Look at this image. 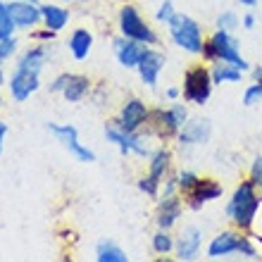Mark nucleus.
Segmentation results:
<instances>
[{
	"label": "nucleus",
	"instance_id": "1",
	"mask_svg": "<svg viewBox=\"0 0 262 262\" xmlns=\"http://www.w3.org/2000/svg\"><path fill=\"white\" fill-rule=\"evenodd\" d=\"M260 207V198L255 195V184L253 181H243L241 186L234 191V198L229 200L227 214L234 220V224L238 229H248L253 224Z\"/></svg>",
	"mask_w": 262,
	"mask_h": 262
},
{
	"label": "nucleus",
	"instance_id": "2",
	"mask_svg": "<svg viewBox=\"0 0 262 262\" xmlns=\"http://www.w3.org/2000/svg\"><path fill=\"white\" fill-rule=\"evenodd\" d=\"M169 36L172 41L179 46V48L188 50V53H203L205 43H203V31H200V24L195 19H191L188 14H174L169 19Z\"/></svg>",
	"mask_w": 262,
	"mask_h": 262
},
{
	"label": "nucleus",
	"instance_id": "3",
	"mask_svg": "<svg viewBox=\"0 0 262 262\" xmlns=\"http://www.w3.org/2000/svg\"><path fill=\"white\" fill-rule=\"evenodd\" d=\"M203 55H205L207 60H220V62L234 64V67L241 69V72H246V69L250 67V64L238 55V46H236V41L224 29H217V31H214V36L205 43V48H203Z\"/></svg>",
	"mask_w": 262,
	"mask_h": 262
},
{
	"label": "nucleus",
	"instance_id": "4",
	"mask_svg": "<svg viewBox=\"0 0 262 262\" xmlns=\"http://www.w3.org/2000/svg\"><path fill=\"white\" fill-rule=\"evenodd\" d=\"M212 93V72L205 69L203 64L191 67L184 76V98L188 103L203 105Z\"/></svg>",
	"mask_w": 262,
	"mask_h": 262
},
{
	"label": "nucleus",
	"instance_id": "5",
	"mask_svg": "<svg viewBox=\"0 0 262 262\" xmlns=\"http://www.w3.org/2000/svg\"><path fill=\"white\" fill-rule=\"evenodd\" d=\"M119 31L122 36L126 38H134V41H141L145 46H150V43L158 41V36L150 31V27L141 19V14L136 12V7L131 5H124L122 7V12H119Z\"/></svg>",
	"mask_w": 262,
	"mask_h": 262
},
{
	"label": "nucleus",
	"instance_id": "6",
	"mask_svg": "<svg viewBox=\"0 0 262 262\" xmlns=\"http://www.w3.org/2000/svg\"><path fill=\"white\" fill-rule=\"evenodd\" d=\"M38 74L41 72H34V69H24V67H17V72L12 74L10 79V93L17 103H24L27 98H31V93L38 91Z\"/></svg>",
	"mask_w": 262,
	"mask_h": 262
},
{
	"label": "nucleus",
	"instance_id": "7",
	"mask_svg": "<svg viewBox=\"0 0 262 262\" xmlns=\"http://www.w3.org/2000/svg\"><path fill=\"white\" fill-rule=\"evenodd\" d=\"M167 165H169V152L167 150L152 152L150 172H148V177H143V179L138 181V188L145 191L148 195H158V186H160V181H162V177H165V172H167Z\"/></svg>",
	"mask_w": 262,
	"mask_h": 262
},
{
	"label": "nucleus",
	"instance_id": "8",
	"mask_svg": "<svg viewBox=\"0 0 262 262\" xmlns=\"http://www.w3.org/2000/svg\"><path fill=\"white\" fill-rule=\"evenodd\" d=\"M7 10H10V17H12L17 29H31V27H36L38 21H43L41 7L36 5V3H29V0L7 3Z\"/></svg>",
	"mask_w": 262,
	"mask_h": 262
},
{
	"label": "nucleus",
	"instance_id": "9",
	"mask_svg": "<svg viewBox=\"0 0 262 262\" xmlns=\"http://www.w3.org/2000/svg\"><path fill=\"white\" fill-rule=\"evenodd\" d=\"M105 136L110 138L112 143L117 145L124 155H129V152H136V155H141V158L150 155V150L141 143V138H138L136 134H129V131L119 129V126H110V129H105Z\"/></svg>",
	"mask_w": 262,
	"mask_h": 262
},
{
	"label": "nucleus",
	"instance_id": "10",
	"mask_svg": "<svg viewBox=\"0 0 262 262\" xmlns=\"http://www.w3.org/2000/svg\"><path fill=\"white\" fill-rule=\"evenodd\" d=\"M145 43L141 41H134V38H126V36H122V38H117L115 41V55H117L119 64L122 67H138V62H141V57L145 55Z\"/></svg>",
	"mask_w": 262,
	"mask_h": 262
},
{
	"label": "nucleus",
	"instance_id": "11",
	"mask_svg": "<svg viewBox=\"0 0 262 262\" xmlns=\"http://www.w3.org/2000/svg\"><path fill=\"white\" fill-rule=\"evenodd\" d=\"M145 119H148V107H145L141 100H129V103L122 107V115L117 119V126L119 129L129 131V134H136V129L143 124Z\"/></svg>",
	"mask_w": 262,
	"mask_h": 262
},
{
	"label": "nucleus",
	"instance_id": "12",
	"mask_svg": "<svg viewBox=\"0 0 262 262\" xmlns=\"http://www.w3.org/2000/svg\"><path fill=\"white\" fill-rule=\"evenodd\" d=\"M155 119H158L162 134H177L181 126L186 124V107L184 105H172L169 110H158Z\"/></svg>",
	"mask_w": 262,
	"mask_h": 262
},
{
	"label": "nucleus",
	"instance_id": "13",
	"mask_svg": "<svg viewBox=\"0 0 262 262\" xmlns=\"http://www.w3.org/2000/svg\"><path fill=\"white\" fill-rule=\"evenodd\" d=\"M162 67H165V57L160 55V53H155V50H145V55L141 57V62H138L136 69H138V74H141V79H143V83L155 86Z\"/></svg>",
	"mask_w": 262,
	"mask_h": 262
},
{
	"label": "nucleus",
	"instance_id": "14",
	"mask_svg": "<svg viewBox=\"0 0 262 262\" xmlns=\"http://www.w3.org/2000/svg\"><path fill=\"white\" fill-rule=\"evenodd\" d=\"M188 200H191V207L198 210L200 205H205L210 200H217L222 195V186L217 181H210V179H198V184L193 186L191 193H186Z\"/></svg>",
	"mask_w": 262,
	"mask_h": 262
},
{
	"label": "nucleus",
	"instance_id": "15",
	"mask_svg": "<svg viewBox=\"0 0 262 262\" xmlns=\"http://www.w3.org/2000/svg\"><path fill=\"white\" fill-rule=\"evenodd\" d=\"M241 238L243 236H236L231 231H224V234L214 236V241L210 243V248H207V257H224V255H231V253H238V246H241Z\"/></svg>",
	"mask_w": 262,
	"mask_h": 262
},
{
	"label": "nucleus",
	"instance_id": "16",
	"mask_svg": "<svg viewBox=\"0 0 262 262\" xmlns=\"http://www.w3.org/2000/svg\"><path fill=\"white\" fill-rule=\"evenodd\" d=\"M210 136V122L207 119H191L181 126L179 141L181 143H205Z\"/></svg>",
	"mask_w": 262,
	"mask_h": 262
},
{
	"label": "nucleus",
	"instance_id": "17",
	"mask_svg": "<svg viewBox=\"0 0 262 262\" xmlns=\"http://www.w3.org/2000/svg\"><path fill=\"white\" fill-rule=\"evenodd\" d=\"M69 53L74 55V60H86L91 53V46H93V36L86 31V29H76L74 34L69 36Z\"/></svg>",
	"mask_w": 262,
	"mask_h": 262
},
{
	"label": "nucleus",
	"instance_id": "18",
	"mask_svg": "<svg viewBox=\"0 0 262 262\" xmlns=\"http://www.w3.org/2000/svg\"><path fill=\"white\" fill-rule=\"evenodd\" d=\"M200 250V231L198 229H188L186 234H181L177 243V257L179 260H193Z\"/></svg>",
	"mask_w": 262,
	"mask_h": 262
},
{
	"label": "nucleus",
	"instance_id": "19",
	"mask_svg": "<svg viewBox=\"0 0 262 262\" xmlns=\"http://www.w3.org/2000/svg\"><path fill=\"white\" fill-rule=\"evenodd\" d=\"M89 89H91L89 76L69 74V81H67V86H64L62 96H64V100H69V103H79V100H83V98H86Z\"/></svg>",
	"mask_w": 262,
	"mask_h": 262
},
{
	"label": "nucleus",
	"instance_id": "20",
	"mask_svg": "<svg viewBox=\"0 0 262 262\" xmlns=\"http://www.w3.org/2000/svg\"><path fill=\"white\" fill-rule=\"evenodd\" d=\"M41 14H43V24L53 31H62L69 21V10L60 5H41Z\"/></svg>",
	"mask_w": 262,
	"mask_h": 262
},
{
	"label": "nucleus",
	"instance_id": "21",
	"mask_svg": "<svg viewBox=\"0 0 262 262\" xmlns=\"http://www.w3.org/2000/svg\"><path fill=\"white\" fill-rule=\"evenodd\" d=\"M181 214V200L177 195H165V203L160 207V214H158V224L160 229H169L177 222V217Z\"/></svg>",
	"mask_w": 262,
	"mask_h": 262
},
{
	"label": "nucleus",
	"instance_id": "22",
	"mask_svg": "<svg viewBox=\"0 0 262 262\" xmlns=\"http://www.w3.org/2000/svg\"><path fill=\"white\" fill-rule=\"evenodd\" d=\"M46 60H48V48H46V46H34V48H29L27 53L19 57V64H17V67L41 72Z\"/></svg>",
	"mask_w": 262,
	"mask_h": 262
},
{
	"label": "nucleus",
	"instance_id": "23",
	"mask_svg": "<svg viewBox=\"0 0 262 262\" xmlns=\"http://www.w3.org/2000/svg\"><path fill=\"white\" fill-rule=\"evenodd\" d=\"M96 260L98 262H126L129 255L119 246H115V243L103 241V243H98V248H96Z\"/></svg>",
	"mask_w": 262,
	"mask_h": 262
},
{
	"label": "nucleus",
	"instance_id": "24",
	"mask_svg": "<svg viewBox=\"0 0 262 262\" xmlns=\"http://www.w3.org/2000/svg\"><path fill=\"white\" fill-rule=\"evenodd\" d=\"M224 81H241V69H236L234 64H217L212 69V83H224Z\"/></svg>",
	"mask_w": 262,
	"mask_h": 262
},
{
	"label": "nucleus",
	"instance_id": "25",
	"mask_svg": "<svg viewBox=\"0 0 262 262\" xmlns=\"http://www.w3.org/2000/svg\"><path fill=\"white\" fill-rule=\"evenodd\" d=\"M48 131L55 134V138L64 145V148H67L72 141L79 138V131H76V126H72V124H48Z\"/></svg>",
	"mask_w": 262,
	"mask_h": 262
},
{
	"label": "nucleus",
	"instance_id": "26",
	"mask_svg": "<svg viewBox=\"0 0 262 262\" xmlns=\"http://www.w3.org/2000/svg\"><path fill=\"white\" fill-rule=\"evenodd\" d=\"M14 21L10 17V10H7V3H0V38H10L14 34Z\"/></svg>",
	"mask_w": 262,
	"mask_h": 262
},
{
	"label": "nucleus",
	"instance_id": "27",
	"mask_svg": "<svg viewBox=\"0 0 262 262\" xmlns=\"http://www.w3.org/2000/svg\"><path fill=\"white\" fill-rule=\"evenodd\" d=\"M152 248H155V253H169L174 248V241L172 236L167 234V229H162V231L152 236Z\"/></svg>",
	"mask_w": 262,
	"mask_h": 262
},
{
	"label": "nucleus",
	"instance_id": "28",
	"mask_svg": "<svg viewBox=\"0 0 262 262\" xmlns=\"http://www.w3.org/2000/svg\"><path fill=\"white\" fill-rule=\"evenodd\" d=\"M198 179H200V177H195V174L184 172V174L179 177V179H177V186H179L181 191H184V193H191V191H193V186L198 184Z\"/></svg>",
	"mask_w": 262,
	"mask_h": 262
},
{
	"label": "nucleus",
	"instance_id": "29",
	"mask_svg": "<svg viewBox=\"0 0 262 262\" xmlns=\"http://www.w3.org/2000/svg\"><path fill=\"white\" fill-rule=\"evenodd\" d=\"M217 27L224 29V31H231L234 27H238V17L234 12H224L217 17Z\"/></svg>",
	"mask_w": 262,
	"mask_h": 262
},
{
	"label": "nucleus",
	"instance_id": "30",
	"mask_svg": "<svg viewBox=\"0 0 262 262\" xmlns=\"http://www.w3.org/2000/svg\"><path fill=\"white\" fill-rule=\"evenodd\" d=\"M260 98H262V83L257 81V83H253V86L246 91V96H243V103H246V105H255Z\"/></svg>",
	"mask_w": 262,
	"mask_h": 262
},
{
	"label": "nucleus",
	"instance_id": "31",
	"mask_svg": "<svg viewBox=\"0 0 262 262\" xmlns=\"http://www.w3.org/2000/svg\"><path fill=\"white\" fill-rule=\"evenodd\" d=\"M14 48H17L14 36H10V38H0V55H3V60H7V57L12 55Z\"/></svg>",
	"mask_w": 262,
	"mask_h": 262
},
{
	"label": "nucleus",
	"instance_id": "32",
	"mask_svg": "<svg viewBox=\"0 0 262 262\" xmlns=\"http://www.w3.org/2000/svg\"><path fill=\"white\" fill-rule=\"evenodd\" d=\"M174 14H177V12H174V5L169 3V0H167L165 5L158 10V21H162V24H169V19H172Z\"/></svg>",
	"mask_w": 262,
	"mask_h": 262
},
{
	"label": "nucleus",
	"instance_id": "33",
	"mask_svg": "<svg viewBox=\"0 0 262 262\" xmlns=\"http://www.w3.org/2000/svg\"><path fill=\"white\" fill-rule=\"evenodd\" d=\"M250 181L255 184V186L262 188V158H257L253 162V169H250Z\"/></svg>",
	"mask_w": 262,
	"mask_h": 262
},
{
	"label": "nucleus",
	"instance_id": "34",
	"mask_svg": "<svg viewBox=\"0 0 262 262\" xmlns=\"http://www.w3.org/2000/svg\"><path fill=\"white\" fill-rule=\"evenodd\" d=\"M67 81H69V74H60L55 81L50 83V93H62L64 86H67Z\"/></svg>",
	"mask_w": 262,
	"mask_h": 262
},
{
	"label": "nucleus",
	"instance_id": "35",
	"mask_svg": "<svg viewBox=\"0 0 262 262\" xmlns=\"http://www.w3.org/2000/svg\"><path fill=\"white\" fill-rule=\"evenodd\" d=\"M238 253H241V255H246V257H257L255 248L250 246V241H248V238H246V236H243V238H241V246H238Z\"/></svg>",
	"mask_w": 262,
	"mask_h": 262
},
{
	"label": "nucleus",
	"instance_id": "36",
	"mask_svg": "<svg viewBox=\"0 0 262 262\" xmlns=\"http://www.w3.org/2000/svg\"><path fill=\"white\" fill-rule=\"evenodd\" d=\"M55 34H57V31H53V29L46 27L43 31H34L31 36H34L36 41H53V38H55Z\"/></svg>",
	"mask_w": 262,
	"mask_h": 262
},
{
	"label": "nucleus",
	"instance_id": "37",
	"mask_svg": "<svg viewBox=\"0 0 262 262\" xmlns=\"http://www.w3.org/2000/svg\"><path fill=\"white\" fill-rule=\"evenodd\" d=\"M243 27L253 29V27H255V17H253V14H246V17H243Z\"/></svg>",
	"mask_w": 262,
	"mask_h": 262
},
{
	"label": "nucleus",
	"instance_id": "38",
	"mask_svg": "<svg viewBox=\"0 0 262 262\" xmlns=\"http://www.w3.org/2000/svg\"><path fill=\"white\" fill-rule=\"evenodd\" d=\"M5 134H7V124L0 122V150H3V141H5Z\"/></svg>",
	"mask_w": 262,
	"mask_h": 262
},
{
	"label": "nucleus",
	"instance_id": "39",
	"mask_svg": "<svg viewBox=\"0 0 262 262\" xmlns=\"http://www.w3.org/2000/svg\"><path fill=\"white\" fill-rule=\"evenodd\" d=\"M253 76H255L257 81H262V69H260V67H255V69H253Z\"/></svg>",
	"mask_w": 262,
	"mask_h": 262
},
{
	"label": "nucleus",
	"instance_id": "40",
	"mask_svg": "<svg viewBox=\"0 0 262 262\" xmlns=\"http://www.w3.org/2000/svg\"><path fill=\"white\" fill-rule=\"evenodd\" d=\"M167 96H169V98H177V96H179V91H177V89H169V91H167Z\"/></svg>",
	"mask_w": 262,
	"mask_h": 262
},
{
	"label": "nucleus",
	"instance_id": "41",
	"mask_svg": "<svg viewBox=\"0 0 262 262\" xmlns=\"http://www.w3.org/2000/svg\"><path fill=\"white\" fill-rule=\"evenodd\" d=\"M238 3H243V5H248V7H253L257 3V0H238Z\"/></svg>",
	"mask_w": 262,
	"mask_h": 262
},
{
	"label": "nucleus",
	"instance_id": "42",
	"mask_svg": "<svg viewBox=\"0 0 262 262\" xmlns=\"http://www.w3.org/2000/svg\"><path fill=\"white\" fill-rule=\"evenodd\" d=\"M0 83H3V69H0Z\"/></svg>",
	"mask_w": 262,
	"mask_h": 262
},
{
	"label": "nucleus",
	"instance_id": "43",
	"mask_svg": "<svg viewBox=\"0 0 262 262\" xmlns=\"http://www.w3.org/2000/svg\"><path fill=\"white\" fill-rule=\"evenodd\" d=\"M29 3H36V5H38V0H29Z\"/></svg>",
	"mask_w": 262,
	"mask_h": 262
},
{
	"label": "nucleus",
	"instance_id": "44",
	"mask_svg": "<svg viewBox=\"0 0 262 262\" xmlns=\"http://www.w3.org/2000/svg\"><path fill=\"white\" fill-rule=\"evenodd\" d=\"M0 107H3V98H0Z\"/></svg>",
	"mask_w": 262,
	"mask_h": 262
},
{
	"label": "nucleus",
	"instance_id": "45",
	"mask_svg": "<svg viewBox=\"0 0 262 262\" xmlns=\"http://www.w3.org/2000/svg\"><path fill=\"white\" fill-rule=\"evenodd\" d=\"M0 60H3V55H0Z\"/></svg>",
	"mask_w": 262,
	"mask_h": 262
},
{
	"label": "nucleus",
	"instance_id": "46",
	"mask_svg": "<svg viewBox=\"0 0 262 262\" xmlns=\"http://www.w3.org/2000/svg\"><path fill=\"white\" fill-rule=\"evenodd\" d=\"M67 3H72V0H67Z\"/></svg>",
	"mask_w": 262,
	"mask_h": 262
},
{
	"label": "nucleus",
	"instance_id": "47",
	"mask_svg": "<svg viewBox=\"0 0 262 262\" xmlns=\"http://www.w3.org/2000/svg\"><path fill=\"white\" fill-rule=\"evenodd\" d=\"M260 83H262V81H260Z\"/></svg>",
	"mask_w": 262,
	"mask_h": 262
}]
</instances>
